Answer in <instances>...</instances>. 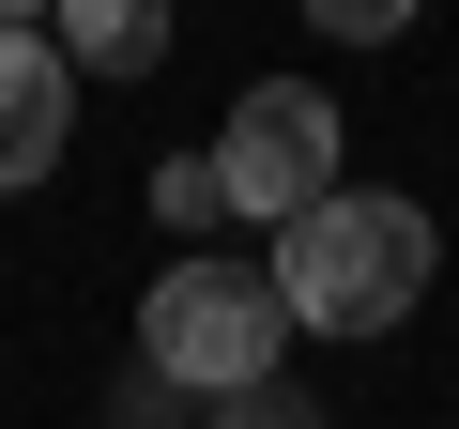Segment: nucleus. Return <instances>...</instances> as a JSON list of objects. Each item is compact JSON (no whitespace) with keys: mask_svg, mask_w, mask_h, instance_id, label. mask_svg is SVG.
Instances as JSON below:
<instances>
[{"mask_svg":"<svg viewBox=\"0 0 459 429\" xmlns=\"http://www.w3.org/2000/svg\"><path fill=\"white\" fill-rule=\"evenodd\" d=\"M276 307L291 322H322V337H383V322H413V292H429V214L398 199V184H337L322 214H291L276 231Z\"/></svg>","mask_w":459,"mask_h":429,"instance_id":"f257e3e1","label":"nucleus"},{"mask_svg":"<svg viewBox=\"0 0 459 429\" xmlns=\"http://www.w3.org/2000/svg\"><path fill=\"white\" fill-rule=\"evenodd\" d=\"M138 353H153V383L169 398H246V383H276V353H291V307H276V276H246V261H169L153 292H138Z\"/></svg>","mask_w":459,"mask_h":429,"instance_id":"f03ea898","label":"nucleus"},{"mask_svg":"<svg viewBox=\"0 0 459 429\" xmlns=\"http://www.w3.org/2000/svg\"><path fill=\"white\" fill-rule=\"evenodd\" d=\"M214 184H230V214H261V231L322 214V199H337V92L261 77L246 108H230V138H214Z\"/></svg>","mask_w":459,"mask_h":429,"instance_id":"7ed1b4c3","label":"nucleus"},{"mask_svg":"<svg viewBox=\"0 0 459 429\" xmlns=\"http://www.w3.org/2000/svg\"><path fill=\"white\" fill-rule=\"evenodd\" d=\"M62 123H77V62L0 16V184H47L62 169Z\"/></svg>","mask_w":459,"mask_h":429,"instance_id":"20e7f679","label":"nucleus"},{"mask_svg":"<svg viewBox=\"0 0 459 429\" xmlns=\"http://www.w3.org/2000/svg\"><path fill=\"white\" fill-rule=\"evenodd\" d=\"M77 77H153L169 62V16H153V0H62V31H47Z\"/></svg>","mask_w":459,"mask_h":429,"instance_id":"39448f33","label":"nucleus"},{"mask_svg":"<svg viewBox=\"0 0 459 429\" xmlns=\"http://www.w3.org/2000/svg\"><path fill=\"white\" fill-rule=\"evenodd\" d=\"M199 429H322V398H307V383L276 368V383H246V398H214Z\"/></svg>","mask_w":459,"mask_h":429,"instance_id":"423d86ee","label":"nucleus"},{"mask_svg":"<svg viewBox=\"0 0 459 429\" xmlns=\"http://www.w3.org/2000/svg\"><path fill=\"white\" fill-rule=\"evenodd\" d=\"M153 214H169V231H199V214H230V184H214V153H169V169H153Z\"/></svg>","mask_w":459,"mask_h":429,"instance_id":"0eeeda50","label":"nucleus"}]
</instances>
